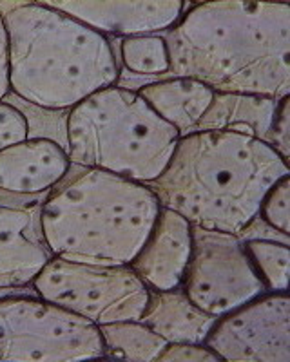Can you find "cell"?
<instances>
[{
  "label": "cell",
  "instance_id": "obj_1",
  "mask_svg": "<svg viewBox=\"0 0 290 362\" xmlns=\"http://www.w3.org/2000/svg\"><path fill=\"white\" fill-rule=\"evenodd\" d=\"M170 69L220 93L290 95V6L220 0L185 9L163 35Z\"/></svg>",
  "mask_w": 290,
  "mask_h": 362
},
{
  "label": "cell",
  "instance_id": "obj_2",
  "mask_svg": "<svg viewBox=\"0 0 290 362\" xmlns=\"http://www.w3.org/2000/svg\"><path fill=\"white\" fill-rule=\"evenodd\" d=\"M290 163L267 141L232 131L182 136L167 169L149 183L162 206L203 230L240 234Z\"/></svg>",
  "mask_w": 290,
  "mask_h": 362
},
{
  "label": "cell",
  "instance_id": "obj_3",
  "mask_svg": "<svg viewBox=\"0 0 290 362\" xmlns=\"http://www.w3.org/2000/svg\"><path fill=\"white\" fill-rule=\"evenodd\" d=\"M2 17L9 42V86L29 105L69 111L118 83L120 62L108 35L46 2H24Z\"/></svg>",
  "mask_w": 290,
  "mask_h": 362
},
{
  "label": "cell",
  "instance_id": "obj_4",
  "mask_svg": "<svg viewBox=\"0 0 290 362\" xmlns=\"http://www.w3.org/2000/svg\"><path fill=\"white\" fill-rule=\"evenodd\" d=\"M162 203L149 185L104 169L71 165L42 203V232L53 255L76 263L131 264Z\"/></svg>",
  "mask_w": 290,
  "mask_h": 362
},
{
  "label": "cell",
  "instance_id": "obj_5",
  "mask_svg": "<svg viewBox=\"0 0 290 362\" xmlns=\"http://www.w3.org/2000/svg\"><path fill=\"white\" fill-rule=\"evenodd\" d=\"M182 138L138 90L111 86L69 109L71 163L95 167L149 185L162 176Z\"/></svg>",
  "mask_w": 290,
  "mask_h": 362
},
{
  "label": "cell",
  "instance_id": "obj_6",
  "mask_svg": "<svg viewBox=\"0 0 290 362\" xmlns=\"http://www.w3.org/2000/svg\"><path fill=\"white\" fill-rule=\"evenodd\" d=\"M104 337L86 317L35 288L0 297V362H82L104 358Z\"/></svg>",
  "mask_w": 290,
  "mask_h": 362
},
{
  "label": "cell",
  "instance_id": "obj_7",
  "mask_svg": "<svg viewBox=\"0 0 290 362\" xmlns=\"http://www.w3.org/2000/svg\"><path fill=\"white\" fill-rule=\"evenodd\" d=\"M31 286L46 300L86 317L96 326L140 321L153 296L131 264L76 263L58 255L38 272Z\"/></svg>",
  "mask_w": 290,
  "mask_h": 362
},
{
  "label": "cell",
  "instance_id": "obj_8",
  "mask_svg": "<svg viewBox=\"0 0 290 362\" xmlns=\"http://www.w3.org/2000/svg\"><path fill=\"white\" fill-rule=\"evenodd\" d=\"M182 290L209 315L220 317L267 293L236 234L195 226Z\"/></svg>",
  "mask_w": 290,
  "mask_h": 362
},
{
  "label": "cell",
  "instance_id": "obj_9",
  "mask_svg": "<svg viewBox=\"0 0 290 362\" xmlns=\"http://www.w3.org/2000/svg\"><path fill=\"white\" fill-rule=\"evenodd\" d=\"M203 344L227 362H289V292H267L220 315Z\"/></svg>",
  "mask_w": 290,
  "mask_h": 362
},
{
  "label": "cell",
  "instance_id": "obj_10",
  "mask_svg": "<svg viewBox=\"0 0 290 362\" xmlns=\"http://www.w3.org/2000/svg\"><path fill=\"white\" fill-rule=\"evenodd\" d=\"M44 198L0 192V290L31 288L53 259L42 232Z\"/></svg>",
  "mask_w": 290,
  "mask_h": 362
},
{
  "label": "cell",
  "instance_id": "obj_11",
  "mask_svg": "<svg viewBox=\"0 0 290 362\" xmlns=\"http://www.w3.org/2000/svg\"><path fill=\"white\" fill-rule=\"evenodd\" d=\"M47 6L60 9L104 35L162 33L173 28L189 2L183 0H141V2H102V0H47Z\"/></svg>",
  "mask_w": 290,
  "mask_h": 362
},
{
  "label": "cell",
  "instance_id": "obj_12",
  "mask_svg": "<svg viewBox=\"0 0 290 362\" xmlns=\"http://www.w3.org/2000/svg\"><path fill=\"white\" fill-rule=\"evenodd\" d=\"M195 226L176 210L162 206L149 238L131 263L153 292L180 288L192 254Z\"/></svg>",
  "mask_w": 290,
  "mask_h": 362
},
{
  "label": "cell",
  "instance_id": "obj_13",
  "mask_svg": "<svg viewBox=\"0 0 290 362\" xmlns=\"http://www.w3.org/2000/svg\"><path fill=\"white\" fill-rule=\"evenodd\" d=\"M71 158L58 141L37 136L0 151V192L42 196L66 177Z\"/></svg>",
  "mask_w": 290,
  "mask_h": 362
},
{
  "label": "cell",
  "instance_id": "obj_14",
  "mask_svg": "<svg viewBox=\"0 0 290 362\" xmlns=\"http://www.w3.org/2000/svg\"><path fill=\"white\" fill-rule=\"evenodd\" d=\"M138 95L160 118L185 136L196 131V125L207 112L216 90L189 76H163L162 80L141 86Z\"/></svg>",
  "mask_w": 290,
  "mask_h": 362
},
{
  "label": "cell",
  "instance_id": "obj_15",
  "mask_svg": "<svg viewBox=\"0 0 290 362\" xmlns=\"http://www.w3.org/2000/svg\"><path fill=\"white\" fill-rule=\"evenodd\" d=\"M278 105L279 98L216 90L207 112L196 125V131H232L267 141L278 115Z\"/></svg>",
  "mask_w": 290,
  "mask_h": 362
},
{
  "label": "cell",
  "instance_id": "obj_16",
  "mask_svg": "<svg viewBox=\"0 0 290 362\" xmlns=\"http://www.w3.org/2000/svg\"><path fill=\"white\" fill-rule=\"evenodd\" d=\"M218 317L209 315L180 288L153 292L147 312L140 321L167 342H203Z\"/></svg>",
  "mask_w": 290,
  "mask_h": 362
},
{
  "label": "cell",
  "instance_id": "obj_17",
  "mask_svg": "<svg viewBox=\"0 0 290 362\" xmlns=\"http://www.w3.org/2000/svg\"><path fill=\"white\" fill-rule=\"evenodd\" d=\"M104 337V361L156 362L167 341L141 321L100 325Z\"/></svg>",
  "mask_w": 290,
  "mask_h": 362
},
{
  "label": "cell",
  "instance_id": "obj_18",
  "mask_svg": "<svg viewBox=\"0 0 290 362\" xmlns=\"http://www.w3.org/2000/svg\"><path fill=\"white\" fill-rule=\"evenodd\" d=\"M267 292H289L290 247L276 239H241Z\"/></svg>",
  "mask_w": 290,
  "mask_h": 362
},
{
  "label": "cell",
  "instance_id": "obj_19",
  "mask_svg": "<svg viewBox=\"0 0 290 362\" xmlns=\"http://www.w3.org/2000/svg\"><path fill=\"white\" fill-rule=\"evenodd\" d=\"M122 66L144 76H166L170 69L169 47L162 33L125 37L120 44Z\"/></svg>",
  "mask_w": 290,
  "mask_h": 362
},
{
  "label": "cell",
  "instance_id": "obj_20",
  "mask_svg": "<svg viewBox=\"0 0 290 362\" xmlns=\"http://www.w3.org/2000/svg\"><path fill=\"white\" fill-rule=\"evenodd\" d=\"M290 174L289 176L279 177L272 187L265 192L263 199H261L260 216L263 221L269 226H272L274 230H278L279 234L290 235Z\"/></svg>",
  "mask_w": 290,
  "mask_h": 362
},
{
  "label": "cell",
  "instance_id": "obj_21",
  "mask_svg": "<svg viewBox=\"0 0 290 362\" xmlns=\"http://www.w3.org/2000/svg\"><path fill=\"white\" fill-rule=\"evenodd\" d=\"M29 119L11 103L0 100V151L29 138Z\"/></svg>",
  "mask_w": 290,
  "mask_h": 362
},
{
  "label": "cell",
  "instance_id": "obj_22",
  "mask_svg": "<svg viewBox=\"0 0 290 362\" xmlns=\"http://www.w3.org/2000/svg\"><path fill=\"white\" fill-rule=\"evenodd\" d=\"M221 362L224 358L203 342H167L156 362Z\"/></svg>",
  "mask_w": 290,
  "mask_h": 362
},
{
  "label": "cell",
  "instance_id": "obj_23",
  "mask_svg": "<svg viewBox=\"0 0 290 362\" xmlns=\"http://www.w3.org/2000/svg\"><path fill=\"white\" fill-rule=\"evenodd\" d=\"M289 102H290V95L279 98L278 115H276V119H274V124H272V127H270L269 136H267V144H269L270 147L276 151V153L282 154L283 160H286L290 163Z\"/></svg>",
  "mask_w": 290,
  "mask_h": 362
},
{
  "label": "cell",
  "instance_id": "obj_24",
  "mask_svg": "<svg viewBox=\"0 0 290 362\" xmlns=\"http://www.w3.org/2000/svg\"><path fill=\"white\" fill-rule=\"evenodd\" d=\"M11 93L9 86V42L8 29H6L4 17L0 15V100Z\"/></svg>",
  "mask_w": 290,
  "mask_h": 362
}]
</instances>
